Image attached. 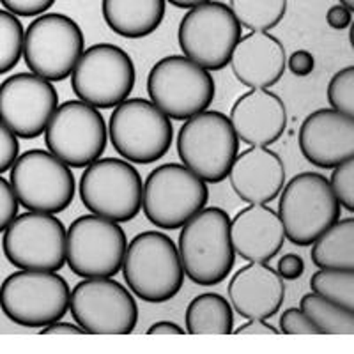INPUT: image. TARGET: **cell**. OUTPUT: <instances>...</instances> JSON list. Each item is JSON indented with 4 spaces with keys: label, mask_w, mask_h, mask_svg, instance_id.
<instances>
[{
    "label": "cell",
    "mask_w": 354,
    "mask_h": 354,
    "mask_svg": "<svg viewBox=\"0 0 354 354\" xmlns=\"http://www.w3.org/2000/svg\"><path fill=\"white\" fill-rule=\"evenodd\" d=\"M209 188L183 163H163L147 176L142 186V209L154 227L181 229L205 207Z\"/></svg>",
    "instance_id": "6"
},
{
    "label": "cell",
    "mask_w": 354,
    "mask_h": 354,
    "mask_svg": "<svg viewBox=\"0 0 354 354\" xmlns=\"http://www.w3.org/2000/svg\"><path fill=\"white\" fill-rule=\"evenodd\" d=\"M20 204L17 201V195L12 192L8 179L0 176V232H4L8 225L18 216Z\"/></svg>",
    "instance_id": "35"
},
{
    "label": "cell",
    "mask_w": 354,
    "mask_h": 354,
    "mask_svg": "<svg viewBox=\"0 0 354 354\" xmlns=\"http://www.w3.org/2000/svg\"><path fill=\"white\" fill-rule=\"evenodd\" d=\"M85 331L82 330L78 324H73V322H64V321H55L50 322L46 326H43L41 335H84Z\"/></svg>",
    "instance_id": "42"
},
{
    "label": "cell",
    "mask_w": 354,
    "mask_h": 354,
    "mask_svg": "<svg viewBox=\"0 0 354 354\" xmlns=\"http://www.w3.org/2000/svg\"><path fill=\"white\" fill-rule=\"evenodd\" d=\"M169 2L179 9H192L195 8V6L205 4V2H209V0H169Z\"/></svg>",
    "instance_id": "44"
},
{
    "label": "cell",
    "mask_w": 354,
    "mask_h": 354,
    "mask_svg": "<svg viewBox=\"0 0 354 354\" xmlns=\"http://www.w3.org/2000/svg\"><path fill=\"white\" fill-rule=\"evenodd\" d=\"M9 185L18 204L36 213H62L71 205L77 194L71 167L43 149L18 154L11 167Z\"/></svg>",
    "instance_id": "8"
},
{
    "label": "cell",
    "mask_w": 354,
    "mask_h": 354,
    "mask_svg": "<svg viewBox=\"0 0 354 354\" xmlns=\"http://www.w3.org/2000/svg\"><path fill=\"white\" fill-rule=\"evenodd\" d=\"M85 50L80 25L62 12L39 15L24 36L27 68L48 82H62L71 75Z\"/></svg>",
    "instance_id": "12"
},
{
    "label": "cell",
    "mask_w": 354,
    "mask_h": 354,
    "mask_svg": "<svg viewBox=\"0 0 354 354\" xmlns=\"http://www.w3.org/2000/svg\"><path fill=\"white\" fill-rule=\"evenodd\" d=\"M278 216L286 239L296 246H310L340 218V204L326 177L303 172L283 185Z\"/></svg>",
    "instance_id": "4"
},
{
    "label": "cell",
    "mask_w": 354,
    "mask_h": 354,
    "mask_svg": "<svg viewBox=\"0 0 354 354\" xmlns=\"http://www.w3.org/2000/svg\"><path fill=\"white\" fill-rule=\"evenodd\" d=\"M287 53L282 41L270 32H250L238 41L230 68L234 77L250 88H270L282 80Z\"/></svg>",
    "instance_id": "24"
},
{
    "label": "cell",
    "mask_w": 354,
    "mask_h": 354,
    "mask_svg": "<svg viewBox=\"0 0 354 354\" xmlns=\"http://www.w3.org/2000/svg\"><path fill=\"white\" fill-rule=\"evenodd\" d=\"M24 25L12 12L0 9V75L12 71L24 53Z\"/></svg>",
    "instance_id": "31"
},
{
    "label": "cell",
    "mask_w": 354,
    "mask_h": 354,
    "mask_svg": "<svg viewBox=\"0 0 354 354\" xmlns=\"http://www.w3.org/2000/svg\"><path fill=\"white\" fill-rule=\"evenodd\" d=\"M299 308L314 322L321 335H353L354 310L344 308L315 292H306L299 301Z\"/></svg>",
    "instance_id": "28"
},
{
    "label": "cell",
    "mask_w": 354,
    "mask_h": 354,
    "mask_svg": "<svg viewBox=\"0 0 354 354\" xmlns=\"http://www.w3.org/2000/svg\"><path fill=\"white\" fill-rule=\"evenodd\" d=\"M142 177L121 158H97L85 167L80 177L82 204L96 216L115 223L137 218L142 209Z\"/></svg>",
    "instance_id": "9"
},
{
    "label": "cell",
    "mask_w": 354,
    "mask_h": 354,
    "mask_svg": "<svg viewBox=\"0 0 354 354\" xmlns=\"http://www.w3.org/2000/svg\"><path fill=\"white\" fill-rule=\"evenodd\" d=\"M126 246L119 223L84 214L66 230V264L80 278H112L121 273Z\"/></svg>",
    "instance_id": "15"
},
{
    "label": "cell",
    "mask_w": 354,
    "mask_h": 354,
    "mask_svg": "<svg viewBox=\"0 0 354 354\" xmlns=\"http://www.w3.org/2000/svg\"><path fill=\"white\" fill-rule=\"evenodd\" d=\"M277 273L283 278V280H298L305 273V261H303L301 255L298 254H286L278 259L277 262Z\"/></svg>",
    "instance_id": "38"
},
{
    "label": "cell",
    "mask_w": 354,
    "mask_h": 354,
    "mask_svg": "<svg viewBox=\"0 0 354 354\" xmlns=\"http://www.w3.org/2000/svg\"><path fill=\"white\" fill-rule=\"evenodd\" d=\"M57 106V88L34 73H17L0 84V121L18 138L43 135Z\"/></svg>",
    "instance_id": "18"
},
{
    "label": "cell",
    "mask_w": 354,
    "mask_h": 354,
    "mask_svg": "<svg viewBox=\"0 0 354 354\" xmlns=\"http://www.w3.org/2000/svg\"><path fill=\"white\" fill-rule=\"evenodd\" d=\"M185 57L207 71H220L230 62L241 39V25L223 2L209 0L188 9L177 30Z\"/></svg>",
    "instance_id": "13"
},
{
    "label": "cell",
    "mask_w": 354,
    "mask_h": 354,
    "mask_svg": "<svg viewBox=\"0 0 354 354\" xmlns=\"http://www.w3.org/2000/svg\"><path fill=\"white\" fill-rule=\"evenodd\" d=\"M179 257L186 277L202 287L218 286L236 262L230 216L220 207H202L181 227Z\"/></svg>",
    "instance_id": "1"
},
{
    "label": "cell",
    "mask_w": 354,
    "mask_h": 354,
    "mask_svg": "<svg viewBox=\"0 0 354 354\" xmlns=\"http://www.w3.org/2000/svg\"><path fill=\"white\" fill-rule=\"evenodd\" d=\"M312 262L319 270L354 271V220L338 218L312 243Z\"/></svg>",
    "instance_id": "26"
},
{
    "label": "cell",
    "mask_w": 354,
    "mask_h": 354,
    "mask_svg": "<svg viewBox=\"0 0 354 354\" xmlns=\"http://www.w3.org/2000/svg\"><path fill=\"white\" fill-rule=\"evenodd\" d=\"M109 142L105 117L80 100L59 105L44 128L50 153L73 169H85L103 156Z\"/></svg>",
    "instance_id": "14"
},
{
    "label": "cell",
    "mask_w": 354,
    "mask_h": 354,
    "mask_svg": "<svg viewBox=\"0 0 354 354\" xmlns=\"http://www.w3.org/2000/svg\"><path fill=\"white\" fill-rule=\"evenodd\" d=\"M2 248L18 270L59 271L66 264V229L55 214H20L4 230Z\"/></svg>",
    "instance_id": "17"
},
{
    "label": "cell",
    "mask_w": 354,
    "mask_h": 354,
    "mask_svg": "<svg viewBox=\"0 0 354 354\" xmlns=\"http://www.w3.org/2000/svg\"><path fill=\"white\" fill-rule=\"evenodd\" d=\"M109 138L124 160L149 165L169 153L174 142L172 121L151 101L124 100L110 115Z\"/></svg>",
    "instance_id": "10"
},
{
    "label": "cell",
    "mask_w": 354,
    "mask_h": 354,
    "mask_svg": "<svg viewBox=\"0 0 354 354\" xmlns=\"http://www.w3.org/2000/svg\"><path fill=\"white\" fill-rule=\"evenodd\" d=\"M338 2H340V6H344V8L351 9V11L354 9V0H338Z\"/></svg>",
    "instance_id": "45"
},
{
    "label": "cell",
    "mask_w": 354,
    "mask_h": 354,
    "mask_svg": "<svg viewBox=\"0 0 354 354\" xmlns=\"http://www.w3.org/2000/svg\"><path fill=\"white\" fill-rule=\"evenodd\" d=\"M326 21L331 28H335V30L349 28L351 25H353V11L340 4L331 6L326 12Z\"/></svg>",
    "instance_id": "40"
},
{
    "label": "cell",
    "mask_w": 354,
    "mask_h": 354,
    "mask_svg": "<svg viewBox=\"0 0 354 354\" xmlns=\"http://www.w3.org/2000/svg\"><path fill=\"white\" fill-rule=\"evenodd\" d=\"M0 4L15 17L30 18L44 15L55 4V0H0Z\"/></svg>",
    "instance_id": "37"
},
{
    "label": "cell",
    "mask_w": 354,
    "mask_h": 354,
    "mask_svg": "<svg viewBox=\"0 0 354 354\" xmlns=\"http://www.w3.org/2000/svg\"><path fill=\"white\" fill-rule=\"evenodd\" d=\"M310 289L344 308L354 310V271L319 270L310 278Z\"/></svg>",
    "instance_id": "30"
},
{
    "label": "cell",
    "mask_w": 354,
    "mask_h": 354,
    "mask_svg": "<svg viewBox=\"0 0 354 354\" xmlns=\"http://www.w3.org/2000/svg\"><path fill=\"white\" fill-rule=\"evenodd\" d=\"M186 333L230 335L234 333V310L229 299L216 292L198 294L186 308Z\"/></svg>",
    "instance_id": "27"
},
{
    "label": "cell",
    "mask_w": 354,
    "mask_h": 354,
    "mask_svg": "<svg viewBox=\"0 0 354 354\" xmlns=\"http://www.w3.org/2000/svg\"><path fill=\"white\" fill-rule=\"evenodd\" d=\"M330 186L333 189L338 204L349 213L354 211V158L337 165L331 174Z\"/></svg>",
    "instance_id": "33"
},
{
    "label": "cell",
    "mask_w": 354,
    "mask_h": 354,
    "mask_svg": "<svg viewBox=\"0 0 354 354\" xmlns=\"http://www.w3.org/2000/svg\"><path fill=\"white\" fill-rule=\"evenodd\" d=\"M229 303L245 319H271L286 299L283 278L268 262H248L230 278Z\"/></svg>",
    "instance_id": "20"
},
{
    "label": "cell",
    "mask_w": 354,
    "mask_h": 354,
    "mask_svg": "<svg viewBox=\"0 0 354 354\" xmlns=\"http://www.w3.org/2000/svg\"><path fill=\"white\" fill-rule=\"evenodd\" d=\"M121 271L133 296L147 303L176 298L185 283L179 250L160 230H145L128 243Z\"/></svg>",
    "instance_id": "2"
},
{
    "label": "cell",
    "mask_w": 354,
    "mask_h": 354,
    "mask_svg": "<svg viewBox=\"0 0 354 354\" xmlns=\"http://www.w3.org/2000/svg\"><path fill=\"white\" fill-rule=\"evenodd\" d=\"M236 335H280V330L271 326L266 319H248L243 326L234 331Z\"/></svg>",
    "instance_id": "41"
},
{
    "label": "cell",
    "mask_w": 354,
    "mask_h": 354,
    "mask_svg": "<svg viewBox=\"0 0 354 354\" xmlns=\"http://www.w3.org/2000/svg\"><path fill=\"white\" fill-rule=\"evenodd\" d=\"M229 121L241 142L270 147L286 133V103L268 88H252L234 101Z\"/></svg>",
    "instance_id": "21"
},
{
    "label": "cell",
    "mask_w": 354,
    "mask_h": 354,
    "mask_svg": "<svg viewBox=\"0 0 354 354\" xmlns=\"http://www.w3.org/2000/svg\"><path fill=\"white\" fill-rule=\"evenodd\" d=\"M230 188L246 204H268L286 185V165L270 147L252 145L236 156L229 170Z\"/></svg>",
    "instance_id": "22"
},
{
    "label": "cell",
    "mask_w": 354,
    "mask_h": 354,
    "mask_svg": "<svg viewBox=\"0 0 354 354\" xmlns=\"http://www.w3.org/2000/svg\"><path fill=\"white\" fill-rule=\"evenodd\" d=\"M69 312L87 335H129L138 324L133 294L112 278H85L77 283Z\"/></svg>",
    "instance_id": "16"
},
{
    "label": "cell",
    "mask_w": 354,
    "mask_h": 354,
    "mask_svg": "<svg viewBox=\"0 0 354 354\" xmlns=\"http://www.w3.org/2000/svg\"><path fill=\"white\" fill-rule=\"evenodd\" d=\"M239 153V138L229 117L216 110H204L186 119L177 133V154L205 183L227 179Z\"/></svg>",
    "instance_id": "3"
},
{
    "label": "cell",
    "mask_w": 354,
    "mask_h": 354,
    "mask_svg": "<svg viewBox=\"0 0 354 354\" xmlns=\"http://www.w3.org/2000/svg\"><path fill=\"white\" fill-rule=\"evenodd\" d=\"M229 8L241 27L268 32L286 17L287 0H229Z\"/></svg>",
    "instance_id": "29"
},
{
    "label": "cell",
    "mask_w": 354,
    "mask_h": 354,
    "mask_svg": "<svg viewBox=\"0 0 354 354\" xmlns=\"http://www.w3.org/2000/svg\"><path fill=\"white\" fill-rule=\"evenodd\" d=\"M20 154V142L18 137L4 122L0 121V174L12 167Z\"/></svg>",
    "instance_id": "36"
},
{
    "label": "cell",
    "mask_w": 354,
    "mask_h": 354,
    "mask_svg": "<svg viewBox=\"0 0 354 354\" xmlns=\"http://www.w3.org/2000/svg\"><path fill=\"white\" fill-rule=\"evenodd\" d=\"M286 68H289V71L292 73L294 77L305 78L312 75V71L315 69V59L308 50H296L287 59Z\"/></svg>",
    "instance_id": "39"
},
{
    "label": "cell",
    "mask_w": 354,
    "mask_h": 354,
    "mask_svg": "<svg viewBox=\"0 0 354 354\" xmlns=\"http://www.w3.org/2000/svg\"><path fill=\"white\" fill-rule=\"evenodd\" d=\"M167 0H103V20L112 32L126 39L147 37L163 24Z\"/></svg>",
    "instance_id": "25"
},
{
    "label": "cell",
    "mask_w": 354,
    "mask_h": 354,
    "mask_svg": "<svg viewBox=\"0 0 354 354\" xmlns=\"http://www.w3.org/2000/svg\"><path fill=\"white\" fill-rule=\"evenodd\" d=\"M69 77L78 100L94 109H115L131 94L137 71L121 46L100 43L84 50Z\"/></svg>",
    "instance_id": "11"
},
{
    "label": "cell",
    "mask_w": 354,
    "mask_h": 354,
    "mask_svg": "<svg viewBox=\"0 0 354 354\" xmlns=\"http://www.w3.org/2000/svg\"><path fill=\"white\" fill-rule=\"evenodd\" d=\"M151 103L169 119L186 121L211 106L216 94L211 73L185 55H167L147 77Z\"/></svg>",
    "instance_id": "7"
},
{
    "label": "cell",
    "mask_w": 354,
    "mask_h": 354,
    "mask_svg": "<svg viewBox=\"0 0 354 354\" xmlns=\"http://www.w3.org/2000/svg\"><path fill=\"white\" fill-rule=\"evenodd\" d=\"M299 151L319 169H335L354 158V117L333 109H319L303 121Z\"/></svg>",
    "instance_id": "19"
},
{
    "label": "cell",
    "mask_w": 354,
    "mask_h": 354,
    "mask_svg": "<svg viewBox=\"0 0 354 354\" xmlns=\"http://www.w3.org/2000/svg\"><path fill=\"white\" fill-rule=\"evenodd\" d=\"M183 330L177 322L174 321H158L147 330V335H183Z\"/></svg>",
    "instance_id": "43"
},
{
    "label": "cell",
    "mask_w": 354,
    "mask_h": 354,
    "mask_svg": "<svg viewBox=\"0 0 354 354\" xmlns=\"http://www.w3.org/2000/svg\"><path fill=\"white\" fill-rule=\"evenodd\" d=\"M69 296L71 289L57 271L21 270L0 286V308L18 326L43 328L68 314Z\"/></svg>",
    "instance_id": "5"
},
{
    "label": "cell",
    "mask_w": 354,
    "mask_h": 354,
    "mask_svg": "<svg viewBox=\"0 0 354 354\" xmlns=\"http://www.w3.org/2000/svg\"><path fill=\"white\" fill-rule=\"evenodd\" d=\"M234 252L248 262H270L286 243L282 220L268 204H248L230 220Z\"/></svg>",
    "instance_id": "23"
},
{
    "label": "cell",
    "mask_w": 354,
    "mask_h": 354,
    "mask_svg": "<svg viewBox=\"0 0 354 354\" xmlns=\"http://www.w3.org/2000/svg\"><path fill=\"white\" fill-rule=\"evenodd\" d=\"M326 96L330 109L354 117V66L335 73L328 84Z\"/></svg>",
    "instance_id": "32"
},
{
    "label": "cell",
    "mask_w": 354,
    "mask_h": 354,
    "mask_svg": "<svg viewBox=\"0 0 354 354\" xmlns=\"http://www.w3.org/2000/svg\"><path fill=\"white\" fill-rule=\"evenodd\" d=\"M280 333L283 335H321L315 324L301 308H287L280 315Z\"/></svg>",
    "instance_id": "34"
}]
</instances>
